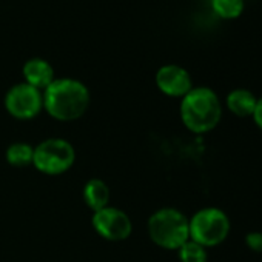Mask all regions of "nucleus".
<instances>
[{"label":"nucleus","instance_id":"f257e3e1","mask_svg":"<svg viewBox=\"0 0 262 262\" xmlns=\"http://www.w3.org/2000/svg\"><path fill=\"white\" fill-rule=\"evenodd\" d=\"M43 106L57 120H74L90 105L88 88L76 79H54L43 91Z\"/></svg>","mask_w":262,"mask_h":262},{"label":"nucleus","instance_id":"f03ea898","mask_svg":"<svg viewBox=\"0 0 262 262\" xmlns=\"http://www.w3.org/2000/svg\"><path fill=\"white\" fill-rule=\"evenodd\" d=\"M222 116L217 94L205 86L191 88L181 102V117L193 133H207L213 129Z\"/></svg>","mask_w":262,"mask_h":262},{"label":"nucleus","instance_id":"7ed1b4c3","mask_svg":"<svg viewBox=\"0 0 262 262\" xmlns=\"http://www.w3.org/2000/svg\"><path fill=\"white\" fill-rule=\"evenodd\" d=\"M151 241L167 250H179L190 239V224L176 208H161L148 219Z\"/></svg>","mask_w":262,"mask_h":262},{"label":"nucleus","instance_id":"20e7f679","mask_svg":"<svg viewBox=\"0 0 262 262\" xmlns=\"http://www.w3.org/2000/svg\"><path fill=\"white\" fill-rule=\"evenodd\" d=\"M190 239L202 247H214L225 241L230 231L227 214L214 207L199 210L190 221Z\"/></svg>","mask_w":262,"mask_h":262},{"label":"nucleus","instance_id":"39448f33","mask_svg":"<svg viewBox=\"0 0 262 262\" xmlns=\"http://www.w3.org/2000/svg\"><path fill=\"white\" fill-rule=\"evenodd\" d=\"M76 151L65 139H47L34 148L33 165L45 174H62L73 167Z\"/></svg>","mask_w":262,"mask_h":262},{"label":"nucleus","instance_id":"423d86ee","mask_svg":"<svg viewBox=\"0 0 262 262\" xmlns=\"http://www.w3.org/2000/svg\"><path fill=\"white\" fill-rule=\"evenodd\" d=\"M7 111L16 119H33L43 106V96L40 90L27 82L11 86L5 96Z\"/></svg>","mask_w":262,"mask_h":262},{"label":"nucleus","instance_id":"0eeeda50","mask_svg":"<svg viewBox=\"0 0 262 262\" xmlns=\"http://www.w3.org/2000/svg\"><path fill=\"white\" fill-rule=\"evenodd\" d=\"M94 230L108 241H123L131 234L133 225L128 214L114 207H105L93 214Z\"/></svg>","mask_w":262,"mask_h":262},{"label":"nucleus","instance_id":"6e6552de","mask_svg":"<svg viewBox=\"0 0 262 262\" xmlns=\"http://www.w3.org/2000/svg\"><path fill=\"white\" fill-rule=\"evenodd\" d=\"M158 88L171 97H184L193 86L187 70L179 65H164L156 73Z\"/></svg>","mask_w":262,"mask_h":262},{"label":"nucleus","instance_id":"1a4fd4ad","mask_svg":"<svg viewBox=\"0 0 262 262\" xmlns=\"http://www.w3.org/2000/svg\"><path fill=\"white\" fill-rule=\"evenodd\" d=\"M24 77L28 85L45 90L54 80V70L51 63L42 57H33L24 65Z\"/></svg>","mask_w":262,"mask_h":262},{"label":"nucleus","instance_id":"9d476101","mask_svg":"<svg viewBox=\"0 0 262 262\" xmlns=\"http://www.w3.org/2000/svg\"><path fill=\"white\" fill-rule=\"evenodd\" d=\"M83 201L93 211H99L108 207V201H110L108 185L100 179L88 181L83 187Z\"/></svg>","mask_w":262,"mask_h":262},{"label":"nucleus","instance_id":"9b49d317","mask_svg":"<svg viewBox=\"0 0 262 262\" xmlns=\"http://www.w3.org/2000/svg\"><path fill=\"white\" fill-rule=\"evenodd\" d=\"M257 99L254 94L248 90H234L227 96V106L230 111L239 117H248L253 116L254 108H256Z\"/></svg>","mask_w":262,"mask_h":262},{"label":"nucleus","instance_id":"f8f14e48","mask_svg":"<svg viewBox=\"0 0 262 262\" xmlns=\"http://www.w3.org/2000/svg\"><path fill=\"white\" fill-rule=\"evenodd\" d=\"M34 159V148L30 144L16 142L7 150V161L13 167H27L31 165Z\"/></svg>","mask_w":262,"mask_h":262},{"label":"nucleus","instance_id":"ddd939ff","mask_svg":"<svg viewBox=\"0 0 262 262\" xmlns=\"http://www.w3.org/2000/svg\"><path fill=\"white\" fill-rule=\"evenodd\" d=\"M211 5L222 19H234L244 10V0H211Z\"/></svg>","mask_w":262,"mask_h":262},{"label":"nucleus","instance_id":"4468645a","mask_svg":"<svg viewBox=\"0 0 262 262\" xmlns=\"http://www.w3.org/2000/svg\"><path fill=\"white\" fill-rule=\"evenodd\" d=\"M179 259L181 262H207V250L198 242L188 239L179 248Z\"/></svg>","mask_w":262,"mask_h":262},{"label":"nucleus","instance_id":"2eb2a0df","mask_svg":"<svg viewBox=\"0 0 262 262\" xmlns=\"http://www.w3.org/2000/svg\"><path fill=\"white\" fill-rule=\"evenodd\" d=\"M245 244L250 250L256 253H262V233L260 231H251L245 237Z\"/></svg>","mask_w":262,"mask_h":262},{"label":"nucleus","instance_id":"dca6fc26","mask_svg":"<svg viewBox=\"0 0 262 262\" xmlns=\"http://www.w3.org/2000/svg\"><path fill=\"white\" fill-rule=\"evenodd\" d=\"M253 117H254L256 125L262 129V97L257 99V102H256V108H254Z\"/></svg>","mask_w":262,"mask_h":262}]
</instances>
